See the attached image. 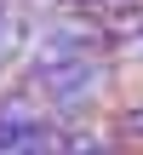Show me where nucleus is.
<instances>
[{
    "label": "nucleus",
    "instance_id": "f257e3e1",
    "mask_svg": "<svg viewBox=\"0 0 143 155\" xmlns=\"http://www.w3.org/2000/svg\"><path fill=\"white\" fill-rule=\"evenodd\" d=\"M34 17H40V12H29V6H17V0H0V86L17 75V58H23V46H29Z\"/></svg>",
    "mask_w": 143,
    "mask_h": 155
},
{
    "label": "nucleus",
    "instance_id": "f03ea898",
    "mask_svg": "<svg viewBox=\"0 0 143 155\" xmlns=\"http://www.w3.org/2000/svg\"><path fill=\"white\" fill-rule=\"evenodd\" d=\"M109 121H115L120 144H143V98H132L126 109H109Z\"/></svg>",
    "mask_w": 143,
    "mask_h": 155
},
{
    "label": "nucleus",
    "instance_id": "7ed1b4c3",
    "mask_svg": "<svg viewBox=\"0 0 143 155\" xmlns=\"http://www.w3.org/2000/svg\"><path fill=\"white\" fill-rule=\"evenodd\" d=\"M75 6H80V12H92V17H103V12H109V6H120V0H75Z\"/></svg>",
    "mask_w": 143,
    "mask_h": 155
}]
</instances>
